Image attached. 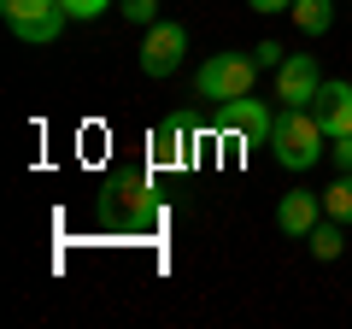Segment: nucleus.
Masks as SVG:
<instances>
[{"instance_id":"423d86ee","label":"nucleus","mask_w":352,"mask_h":329,"mask_svg":"<svg viewBox=\"0 0 352 329\" xmlns=\"http://www.w3.org/2000/svg\"><path fill=\"white\" fill-rule=\"evenodd\" d=\"M317 89H323V76H317V59L311 53H288L276 71V100L282 106H311Z\"/></svg>"},{"instance_id":"1a4fd4ad","label":"nucleus","mask_w":352,"mask_h":329,"mask_svg":"<svg viewBox=\"0 0 352 329\" xmlns=\"http://www.w3.org/2000/svg\"><path fill=\"white\" fill-rule=\"evenodd\" d=\"M153 147V164H182V153H188V129H182V118H159L147 136Z\"/></svg>"},{"instance_id":"f3484780","label":"nucleus","mask_w":352,"mask_h":329,"mask_svg":"<svg viewBox=\"0 0 352 329\" xmlns=\"http://www.w3.org/2000/svg\"><path fill=\"white\" fill-rule=\"evenodd\" d=\"M252 12H294V0H247Z\"/></svg>"},{"instance_id":"ddd939ff","label":"nucleus","mask_w":352,"mask_h":329,"mask_svg":"<svg viewBox=\"0 0 352 329\" xmlns=\"http://www.w3.org/2000/svg\"><path fill=\"white\" fill-rule=\"evenodd\" d=\"M118 12L129 24H159V0H118Z\"/></svg>"},{"instance_id":"39448f33","label":"nucleus","mask_w":352,"mask_h":329,"mask_svg":"<svg viewBox=\"0 0 352 329\" xmlns=\"http://www.w3.org/2000/svg\"><path fill=\"white\" fill-rule=\"evenodd\" d=\"M270 106L252 100V94H241V100H223L217 106V129H229L235 141H247V147H258V141H270Z\"/></svg>"},{"instance_id":"6e6552de","label":"nucleus","mask_w":352,"mask_h":329,"mask_svg":"<svg viewBox=\"0 0 352 329\" xmlns=\"http://www.w3.org/2000/svg\"><path fill=\"white\" fill-rule=\"evenodd\" d=\"M317 206H323V194H311V189H288L282 194V206H276V229L282 235H311L317 229Z\"/></svg>"},{"instance_id":"9d476101","label":"nucleus","mask_w":352,"mask_h":329,"mask_svg":"<svg viewBox=\"0 0 352 329\" xmlns=\"http://www.w3.org/2000/svg\"><path fill=\"white\" fill-rule=\"evenodd\" d=\"M294 24H300L305 36H323V30L335 24V6H329V0H294Z\"/></svg>"},{"instance_id":"4468645a","label":"nucleus","mask_w":352,"mask_h":329,"mask_svg":"<svg viewBox=\"0 0 352 329\" xmlns=\"http://www.w3.org/2000/svg\"><path fill=\"white\" fill-rule=\"evenodd\" d=\"M59 6H65L71 18H82V24H94V18H100L106 6H112V0H59Z\"/></svg>"},{"instance_id":"f8f14e48","label":"nucleus","mask_w":352,"mask_h":329,"mask_svg":"<svg viewBox=\"0 0 352 329\" xmlns=\"http://www.w3.org/2000/svg\"><path fill=\"white\" fill-rule=\"evenodd\" d=\"M323 212L340 217V224H352V171H340V177L323 189Z\"/></svg>"},{"instance_id":"7ed1b4c3","label":"nucleus","mask_w":352,"mask_h":329,"mask_svg":"<svg viewBox=\"0 0 352 329\" xmlns=\"http://www.w3.org/2000/svg\"><path fill=\"white\" fill-rule=\"evenodd\" d=\"M0 18H6V30H12L18 41H30V47H47V41L71 24V12H65L59 0H6Z\"/></svg>"},{"instance_id":"9b49d317","label":"nucleus","mask_w":352,"mask_h":329,"mask_svg":"<svg viewBox=\"0 0 352 329\" xmlns=\"http://www.w3.org/2000/svg\"><path fill=\"white\" fill-rule=\"evenodd\" d=\"M305 241H311V253H317V259H340V253H346V235H340V217H323V224H317V229H311Z\"/></svg>"},{"instance_id":"2eb2a0df","label":"nucleus","mask_w":352,"mask_h":329,"mask_svg":"<svg viewBox=\"0 0 352 329\" xmlns=\"http://www.w3.org/2000/svg\"><path fill=\"white\" fill-rule=\"evenodd\" d=\"M252 59H258V71H282V59H288V53H282L276 41H258V47H252Z\"/></svg>"},{"instance_id":"dca6fc26","label":"nucleus","mask_w":352,"mask_h":329,"mask_svg":"<svg viewBox=\"0 0 352 329\" xmlns=\"http://www.w3.org/2000/svg\"><path fill=\"white\" fill-rule=\"evenodd\" d=\"M329 153H335V164H340V171H352V136H340Z\"/></svg>"},{"instance_id":"f257e3e1","label":"nucleus","mask_w":352,"mask_h":329,"mask_svg":"<svg viewBox=\"0 0 352 329\" xmlns=\"http://www.w3.org/2000/svg\"><path fill=\"white\" fill-rule=\"evenodd\" d=\"M323 141L329 136H323V124H317L311 106H282L276 124H270V153H276L282 171H305V164H317V153H329Z\"/></svg>"},{"instance_id":"20e7f679","label":"nucleus","mask_w":352,"mask_h":329,"mask_svg":"<svg viewBox=\"0 0 352 329\" xmlns=\"http://www.w3.org/2000/svg\"><path fill=\"white\" fill-rule=\"evenodd\" d=\"M182 59H188V30H182V24H147L141 71H147V76H176Z\"/></svg>"},{"instance_id":"0eeeda50","label":"nucleus","mask_w":352,"mask_h":329,"mask_svg":"<svg viewBox=\"0 0 352 329\" xmlns=\"http://www.w3.org/2000/svg\"><path fill=\"white\" fill-rule=\"evenodd\" d=\"M311 112H317V124H323V136L329 141H340V136H352V83H323L317 89V100H311Z\"/></svg>"},{"instance_id":"f03ea898","label":"nucleus","mask_w":352,"mask_h":329,"mask_svg":"<svg viewBox=\"0 0 352 329\" xmlns=\"http://www.w3.org/2000/svg\"><path fill=\"white\" fill-rule=\"evenodd\" d=\"M252 76H258V59L247 53H212V59L194 71V89H200V100L223 106V100H241V94H252Z\"/></svg>"}]
</instances>
